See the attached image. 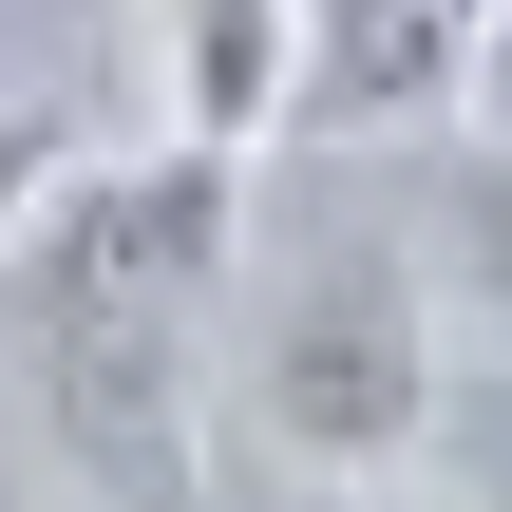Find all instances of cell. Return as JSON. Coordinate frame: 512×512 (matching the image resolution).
Instances as JSON below:
<instances>
[{
  "instance_id": "277c9868",
  "label": "cell",
  "mask_w": 512,
  "mask_h": 512,
  "mask_svg": "<svg viewBox=\"0 0 512 512\" xmlns=\"http://www.w3.org/2000/svg\"><path fill=\"white\" fill-rule=\"evenodd\" d=\"M152 114L209 152L304 133V0H152Z\"/></svg>"
},
{
  "instance_id": "5b68a950",
  "label": "cell",
  "mask_w": 512,
  "mask_h": 512,
  "mask_svg": "<svg viewBox=\"0 0 512 512\" xmlns=\"http://www.w3.org/2000/svg\"><path fill=\"white\" fill-rule=\"evenodd\" d=\"M456 323L512 361V152H456Z\"/></svg>"
},
{
  "instance_id": "6da1fadb",
  "label": "cell",
  "mask_w": 512,
  "mask_h": 512,
  "mask_svg": "<svg viewBox=\"0 0 512 512\" xmlns=\"http://www.w3.org/2000/svg\"><path fill=\"white\" fill-rule=\"evenodd\" d=\"M228 228H247V152L152 133V152H76L57 209L19 228V266H0V342H19L38 437L133 512L190 494L209 342H228Z\"/></svg>"
},
{
  "instance_id": "3957f363",
  "label": "cell",
  "mask_w": 512,
  "mask_h": 512,
  "mask_svg": "<svg viewBox=\"0 0 512 512\" xmlns=\"http://www.w3.org/2000/svg\"><path fill=\"white\" fill-rule=\"evenodd\" d=\"M494 0H304V133H456Z\"/></svg>"
},
{
  "instance_id": "8992f818",
  "label": "cell",
  "mask_w": 512,
  "mask_h": 512,
  "mask_svg": "<svg viewBox=\"0 0 512 512\" xmlns=\"http://www.w3.org/2000/svg\"><path fill=\"white\" fill-rule=\"evenodd\" d=\"M57 171H76V114H19V95H0V266H19V228L57 209Z\"/></svg>"
},
{
  "instance_id": "52a82bcc",
  "label": "cell",
  "mask_w": 512,
  "mask_h": 512,
  "mask_svg": "<svg viewBox=\"0 0 512 512\" xmlns=\"http://www.w3.org/2000/svg\"><path fill=\"white\" fill-rule=\"evenodd\" d=\"M456 152H512V0H494V38H475V95H456Z\"/></svg>"
},
{
  "instance_id": "7a4b0ae2",
  "label": "cell",
  "mask_w": 512,
  "mask_h": 512,
  "mask_svg": "<svg viewBox=\"0 0 512 512\" xmlns=\"http://www.w3.org/2000/svg\"><path fill=\"white\" fill-rule=\"evenodd\" d=\"M247 418H266L285 475H399L437 437V285H418V247H323L247 342Z\"/></svg>"
},
{
  "instance_id": "ba28073f",
  "label": "cell",
  "mask_w": 512,
  "mask_h": 512,
  "mask_svg": "<svg viewBox=\"0 0 512 512\" xmlns=\"http://www.w3.org/2000/svg\"><path fill=\"white\" fill-rule=\"evenodd\" d=\"M399 512H475V494H399Z\"/></svg>"
}]
</instances>
